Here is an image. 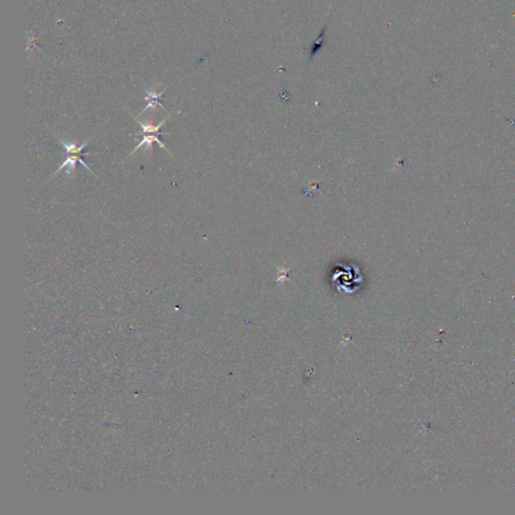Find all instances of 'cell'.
<instances>
[{
  "label": "cell",
  "instance_id": "1",
  "mask_svg": "<svg viewBox=\"0 0 515 515\" xmlns=\"http://www.w3.org/2000/svg\"><path fill=\"white\" fill-rule=\"evenodd\" d=\"M76 162H80V163L84 168H87V169L90 171V172H91L94 176H96V178H98V176L93 172V170L89 167V165L86 164V163L82 160L80 155H78V154H72V155H70V156L66 157V160H64V161L62 162V164L58 167V169L54 171V174H52V178H54L56 174H58L62 168H66V176H68L74 178V171H76Z\"/></svg>",
  "mask_w": 515,
  "mask_h": 515
},
{
  "label": "cell",
  "instance_id": "5",
  "mask_svg": "<svg viewBox=\"0 0 515 515\" xmlns=\"http://www.w3.org/2000/svg\"><path fill=\"white\" fill-rule=\"evenodd\" d=\"M170 117H171V116L166 117V118H165L164 120H162L158 125H153V123H152L151 119H150L148 122H145V123H144V122H142V121L138 120L136 117H134V116H133V119H134V120H136V121L139 123V125L142 127V132H141V133H138V134H136V135H137V136H139V135H144V134H147V133H155L156 135L169 134V133H160V132H159V129L164 125V123H165V122H166Z\"/></svg>",
  "mask_w": 515,
  "mask_h": 515
},
{
  "label": "cell",
  "instance_id": "3",
  "mask_svg": "<svg viewBox=\"0 0 515 515\" xmlns=\"http://www.w3.org/2000/svg\"><path fill=\"white\" fill-rule=\"evenodd\" d=\"M58 138V136H56ZM92 138H89L88 140H86V142H84L80 146H78L76 145V140H74L72 143H66L64 142V140L60 139V144L64 146V148L66 149V153H64V157H68L70 155H72V154H78V155H80V156H88V155H92V154H97V153H90V152H82V150L87 146V144L91 141Z\"/></svg>",
  "mask_w": 515,
  "mask_h": 515
},
{
  "label": "cell",
  "instance_id": "4",
  "mask_svg": "<svg viewBox=\"0 0 515 515\" xmlns=\"http://www.w3.org/2000/svg\"><path fill=\"white\" fill-rule=\"evenodd\" d=\"M142 136H143V139H142V140L140 141V143L135 147V149H134L131 153H129V155H128V157H127V158H129L132 154H134L136 151H138V150H139L142 146H144V145L147 147V151H148L150 154H152V152H153V148H152V144H153V142H157V143H158V145H159L162 149L166 150V151H167L171 156H172V154H171V152H170V151L165 147V145H164V144L160 141V139L158 138V136H159V135H146V134H144V135H142Z\"/></svg>",
  "mask_w": 515,
  "mask_h": 515
},
{
  "label": "cell",
  "instance_id": "2",
  "mask_svg": "<svg viewBox=\"0 0 515 515\" xmlns=\"http://www.w3.org/2000/svg\"><path fill=\"white\" fill-rule=\"evenodd\" d=\"M145 92H146V94H147V96L145 97V100H146V101H148L149 103H148V105L143 109V111L140 113V115H142L143 113H145V112H146V111H148V110H151V111H152V113H155V111H156V107H157V106H158V107H160L161 109H163L164 111H166V109L164 108V106L161 104V102H160V100H159V99H160V97H161V96L163 95V93L165 92V90H164V91H162V92H159V93H157L155 89L150 90V91H149V90H145ZM140 115H139V116H140Z\"/></svg>",
  "mask_w": 515,
  "mask_h": 515
}]
</instances>
